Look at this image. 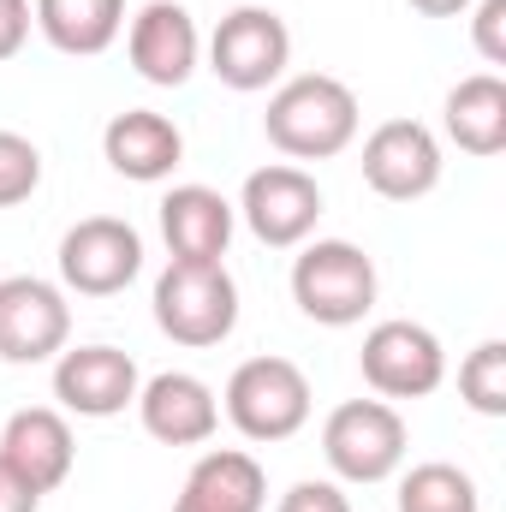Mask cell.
Returning a JSON list of instances; mask_svg holds the SVG:
<instances>
[{"label":"cell","mask_w":506,"mask_h":512,"mask_svg":"<svg viewBox=\"0 0 506 512\" xmlns=\"http://www.w3.org/2000/svg\"><path fill=\"white\" fill-rule=\"evenodd\" d=\"M274 512H352V501L340 483H292Z\"/></svg>","instance_id":"d4e9b609"},{"label":"cell","mask_w":506,"mask_h":512,"mask_svg":"<svg viewBox=\"0 0 506 512\" xmlns=\"http://www.w3.org/2000/svg\"><path fill=\"white\" fill-rule=\"evenodd\" d=\"M364 185L387 203H417L441 185V143L417 120H387L364 137Z\"/></svg>","instance_id":"8fae6325"},{"label":"cell","mask_w":506,"mask_h":512,"mask_svg":"<svg viewBox=\"0 0 506 512\" xmlns=\"http://www.w3.org/2000/svg\"><path fill=\"white\" fill-rule=\"evenodd\" d=\"M143 268V239L131 221L114 215H90L78 221L66 239H60V280L78 292V298H114L126 292Z\"/></svg>","instance_id":"ba28073f"},{"label":"cell","mask_w":506,"mask_h":512,"mask_svg":"<svg viewBox=\"0 0 506 512\" xmlns=\"http://www.w3.org/2000/svg\"><path fill=\"white\" fill-rule=\"evenodd\" d=\"M322 459L340 483H387L405 465V417L387 399H346L322 423Z\"/></svg>","instance_id":"277c9868"},{"label":"cell","mask_w":506,"mask_h":512,"mask_svg":"<svg viewBox=\"0 0 506 512\" xmlns=\"http://www.w3.org/2000/svg\"><path fill=\"white\" fill-rule=\"evenodd\" d=\"M292 304L322 328H352L376 310V262L346 239H316L292 262Z\"/></svg>","instance_id":"3957f363"},{"label":"cell","mask_w":506,"mask_h":512,"mask_svg":"<svg viewBox=\"0 0 506 512\" xmlns=\"http://www.w3.org/2000/svg\"><path fill=\"white\" fill-rule=\"evenodd\" d=\"M459 399L477 417H506V340H483L459 364Z\"/></svg>","instance_id":"7402d4cb"},{"label":"cell","mask_w":506,"mask_h":512,"mask_svg":"<svg viewBox=\"0 0 506 512\" xmlns=\"http://www.w3.org/2000/svg\"><path fill=\"white\" fill-rule=\"evenodd\" d=\"M447 137L465 155H501L506 149V84L495 72H477L465 84H453L447 96Z\"/></svg>","instance_id":"ffe728a7"},{"label":"cell","mask_w":506,"mask_h":512,"mask_svg":"<svg viewBox=\"0 0 506 512\" xmlns=\"http://www.w3.org/2000/svg\"><path fill=\"white\" fill-rule=\"evenodd\" d=\"M126 54L137 66L143 84L155 90H179L191 72H197V18L179 6V0H149L137 18H131V36H126Z\"/></svg>","instance_id":"7c38bea8"},{"label":"cell","mask_w":506,"mask_h":512,"mask_svg":"<svg viewBox=\"0 0 506 512\" xmlns=\"http://www.w3.org/2000/svg\"><path fill=\"white\" fill-rule=\"evenodd\" d=\"M358 364H364V382L381 399H423L447 376V352L423 322H376L364 334Z\"/></svg>","instance_id":"30bf717a"},{"label":"cell","mask_w":506,"mask_h":512,"mask_svg":"<svg viewBox=\"0 0 506 512\" xmlns=\"http://www.w3.org/2000/svg\"><path fill=\"white\" fill-rule=\"evenodd\" d=\"M399 512H483V501H477V483L459 465L429 459L399 483Z\"/></svg>","instance_id":"44dd1931"},{"label":"cell","mask_w":506,"mask_h":512,"mask_svg":"<svg viewBox=\"0 0 506 512\" xmlns=\"http://www.w3.org/2000/svg\"><path fill=\"white\" fill-rule=\"evenodd\" d=\"M161 239L173 262H221L233 245V203L209 185H173L161 197Z\"/></svg>","instance_id":"2e32d148"},{"label":"cell","mask_w":506,"mask_h":512,"mask_svg":"<svg viewBox=\"0 0 506 512\" xmlns=\"http://www.w3.org/2000/svg\"><path fill=\"white\" fill-rule=\"evenodd\" d=\"M423 18H459V12H471L477 0H411Z\"/></svg>","instance_id":"83f0119b"},{"label":"cell","mask_w":506,"mask_h":512,"mask_svg":"<svg viewBox=\"0 0 506 512\" xmlns=\"http://www.w3.org/2000/svg\"><path fill=\"white\" fill-rule=\"evenodd\" d=\"M72 334V304L60 286L36 274H6L0 280V358L6 364H48L66 352Z\"/></svg>","instance_id":"52a82bcc"},{"label":"cell","mask_w":506,"mask_h":512,"mask_svg":"<svg viewBox=\"0 0 506 512\" xmlns=\"http://www.w3.org/2000/svg\"><path fill=\"white\" fill-rule=\"evenodd\" d=\"M262 131L280 155L292 161H328L340 155L352 137H358V96L328 78V72H304V78H286L274 96H268V114Z\"/></svg>","instance_id":"6da1fadb"},{"label":"cell","mask_w":506,"mask_h":512,"mask_svg":"<svg viewBox=\"0 0 506 512\" xmlns=\"http://www.w3.org/2000/svg\"><path fill=\"white\" fill-rule=\"evenodd\" d=\"M268 507V477L245 447H215L191 465L173 512H262Z\"/></svg>","instance_id":"ac0fdd59"},{"label":"cell","mask_w":506,"mask_h":512,"mask_svg":"<svg viewBox=\"0 0 506 512\" xmlns=\"http://www.w3.org/2000/svg\"><path fill=\"white\" fill-rule=\"evenodd\" d=\"M227 423L245 441H292L310 423V382L292 358H251L227 382Z\"/></svg>","instance_id":"5b68a950"},{"label":"cell","mask_w":506,"mask_h":512,"mask_svg":"<svg viewBox=\"0 0 506 512\" xmlns=\"http://www.w3.org/2000/svg\"><path fill=\"white\" fill-rule=\"evenodd\" d=\"M471 42L489 66H506V0H477V18H471Z\"/></svg>","instance_id":"cb8c5ba5"},{"label":"cell","mask_w":506,"mask_h":512,"mask_svg":"<svg viewBox=\"0 0 506 512\" xmlns=\"http://www.w3.org/2000/svg\"><path fill=\"white\" fill-rule=\"evenodd\" d=\"M0 459H6L36 495H54V489L72 477L78 447H72V429H66L60 411H48V405H24V411H12L6 429H0Z\"/></svg>","instance_id":"5bb4252c"},{"label":"cell","mask_w":506,"mask_h":512,"mask_svg":"<svg viewBox=\"0 0 506 512\" xmlns=\"http://www.w3.org/2000/svg\"><path fill=\"white\" fill-rule=\"evenodd\" d=\"M137 417L167 447H203L221 429V399L209 393V382H197L185 370H167V376L137 387Z\"/></svg>","instance_id":"9a60e30c"},{"label":"cell","mask_w":506,"mask_h":512,"mask_svg":"<svg viewBox=\"0 0 506 512\" xmlns=\"http://www.w3.org/2000/svg\"><path fill=\"white\" fill-rule=\"evenodd\" d=\"M42 185V149L18 131H0V209L30 203Z\"/></svg>","instance_id":"603a6c76"},{"label":"cell","mask_w":506,"mask_h":512,"mask_svg":"<svg viewBox=\"0 0 506 512\" xmlns=\"http://www.w3.org/2000/svg\"><path fill=\"white\" fill-rule=\"evenodd\" d=\"M137 387L143 376L120 346H78L54 364V399L72 417H120L126 405H137Z\"/></svg>","instance_id":"4fadbf2b"},{"label":"cell","mask_w":506,"mask_h":512,"mask_svg":"<svg viewBox=\"0 0 506 512\" xmlns=\"http://www.w3.org/2000/svg\"><path fill=\"white\" fill-rule=\"evenodd\" d=\"M292 60V30L280 12L268 6H233L221 24H215V42H209V72L239 90V96H256L268 84H280Z\"/></svg>","instance_id":"8992f818"},{"label":"cell","mask_w":506,"mask_h":512,"mask_svg":"<svg viewBox=\"0 0 506 512\" xmlns=\"http://www.w3.org/2000/svg\"><path fill=\"white\" fill-rule=\"evenodd\" d=\"M36 30L78 60H96L126 30V0H36Z\"/></svg>","instance_id":"d6986e66"},{"label":"cell","mask_w":506,"mask_h":512,"mask_svg":"<svg viewBox=\"0 0 506 512\" xmlns=\"http://www.w3.org/2000/svg\"><path fill=\"white\" fill-rule=\"evenodd\" d=\"M155 328L173 346H221L239 328V286L227 262H167L155 280Z\"/></svg>","instance_id":"7a4b0ae2"},{"label":"cell","mask_w":506,"mask_h":512,"mask_svg":"<svg viewBox=\"0 0 506 512\" xmlns=\"http://www.w3.org/2000/svg\"><path fill=\"white\" fill-rule=\"evenodd\" d=\"M36 507H42V495L0 459V512H36Z\"/></svg>","instance_id":"4316f807"},{"label":"cell","mask_w":506,"mask_h":512,"mask_svg":"<svg viewBox=\"0 0 506 512\" xmlns=\"http://www.w3.org/2000/svg\"><path fill=\"white\" fill-rule=\"evenodd\" d=\"M239 215L268 251H292L316 233L322 221V185L304 173V167H256L245 179V197H239Z\"/></svg>","instance_id":"9c48e42d"},{"label":"cell","mask_w":506,"mask_h":512,"mask_svg":"<svg viewBox=\"0 0 506 512\" xmlns=\"http://www.w3.org/2000/svg\"><path fill=\"white\" fill-rule=\"evenodd\" d=\"M102 155L120 179H137V185H161L179 161H185V137L167 114H149V108H126L114 114L108 131H102Z\"/></svg>","instance_id":"e0dca14e"},{"label":"cell","mask_w":506,"mask_h":512,"mask_svg":"<svg viewBox=\"0 0 506 512\" xmlns=\"http://www.w3.org/2000/svg\"><path fill=\"white\" fill-rule=\"evenodd\" d=\"M30 24H36V12H30V0H0V66L30 42Z\"/></svg>","instance_id":"484cf974"}]
</instances>
